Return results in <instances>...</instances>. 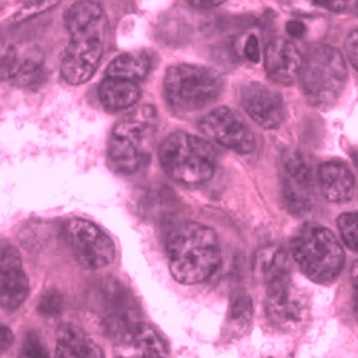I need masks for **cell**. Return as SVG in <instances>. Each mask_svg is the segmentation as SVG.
I'll return each mask as SVG.
<instances>
[{"label":"cell","instance_id":"cell-10","mask_svg":"<svg viewBox=\"0 0 358 358\" xmlns=\"http://www.w3.org/2000/svg\"><path fill=\"white\" fill-rule=\"evenodd\" d=\"M265 313L268 320L280 330L289 331L300 327L308 311L307 296L295 287L291 270L277 274L266 282Z\"/></svg>","mask_w":358,"mask_h":358},{"label":"cell","instance_id":"cell-37","mask_svg":"<svg viewBox=\"0 0 358 358\" xmlns=\"http://www.w3.org/2000/svg\"><path fill=\"white\" fill-rule=\"evenodd\" d=\"M357 12H358V0H357Z\"/></svg>","mask_w":358,"mask_h":358},{"label":"cell","instance_id":"cell-31","mask_svg":"<svg viewBox=\"0 0 358 358\" xmlns=\"http://www.w3.org/2000/svg\"><path fill=\"white\" fill-rule=\"evenodd\" d=\"M15 341V336L10 328L0 321V354L6 352Z\"/></svg>","mask_w":358,"mask_h":358},{"label":"cell","instance_id":"cell-15","mask_svg":"<svg viewBox=\"0 0 358 358\" xmlns=\"http://www.w3.org/2000/svg\"><path fill=\"white\" fill-rule=\"evenodd\" d=\"M318 182L324 196L336 203L348 202L357 194V182L348 166L338 161L325 162L318 168Z\"/></svg>","mask_w":358,"mask_h":358},{"label":"cell","instance_id":"cell-1","mask_svg":"<svg viewBox=\"0 0 358 358\" xmlns=\"http://www.w3.org/2000/svg\"><path fill=\"white\" fill-rule=\"evenodd\" d=\"M166 255L173 280L184 285H195L206 281L218 270L221 245L213 228L185 222L171 232Z\"/></svg>","mask_w":358,"mask_h":358},{"label":"cell","instance_id":"cell-13","mask_svg":"<svg viewBox=\"0 0 358 358\" xmlns=\"http://www.w3.org/2000/svg\"><path fill=\"white\" fill-rule=\"evenodd\" d=\"M241 101L245 112L259 127L274 129L282 124L285 117L284 102L274 89L262 83H250L243 89Z\"/></svg>","mask_w":358,"mask_h":358},{"label":"cell","instance_id":"cell-20","mask_svg":"<svg viewBox=\"0 0 358 358\" xmlns=\"http://www.w3.org/2000/svg\"><path fill=\"white\" fill-rule=\"evenodd\" d=\"M105 17L102 6L95 0H78L65 13V26L71 35L80 31V29L95 24Z\"/></svg>","mask_w":358,"mask_h":358},{"label":"cell","instance_id":"cell-28","mask_svg":"<svg viewBox=\"0 0 358 358\" xmlns=\"http://www.w3.org/2000/svg\"><path fill=\"white\" fill-rule=\"evenodd\" d=\"M20 355L22 357H39V358H45L48 357V351L41 340V337L34 333V331H29L26 336H24V340H23V345H22V350H20Z\"/></svg>","mask_w":358,"mask_h":358},{"label":"cell","instance_id":"cell-7","mask_svg":"<svg viewBox=\"0 0 358 358\" xmlns=\"http://www.w3.org/2000/svg\"><path fill=\"white\" fill-rule=\"evenodd\" d=\"M95 311L103 330L116 341L125 343L136 324L141 310L129 289L115 278H105L95 288Z\"/></svg>","mask_w":358,"mask_h":358},{"label":"cell","instance_id":"cell-30","mask_svg":"<svg viewBox=\"0 0 358 358\" xmlns=\"http://www.w3.org/2000/svg\"><path fill=\"white\" fill-rule=\"evenodd\" d=\"M244 53L245 57L248 59L250 62L257 64L259 61V43H258V38L255 35H251L247 42H245V48H244Z\"/></svg>","mask_w":358,"mask_h":358},{"label":"cell","instance_id":"cell-36","mask_svg":"<svg viewBox=\"0 0 358 358\" xmlns=\"http://www.w3.org/2000/svg\"><path fill=\"white\" fill-rule=\"evenodd\" d=\"M351 158H352V161H354L355 166L358 168V152H352V154H351Z\"/></svg>","mask_w":358,"mask_h":358},{"label":"cell","instance_id":"cell-12","mask_svg":"<svg viewBox=\"0 0 358 358\" xmlns=\"http://www.w3.org/2000/svg\"><path fill=\"white\" fill-rule=\"evenodd\" d=\"M29 295V280L19 251L8 241H0V308L16 310Z\"/></svg>","mask_w":358,"mask_h":358},{"label":"cell","instance_id":"cell-17","mask_svg":"<svg viewBox=\"0 0 358 358\" xmlns=\"http://www.w3.org/2000/svg\"><path fill=\"white\" fill-rule=\"evenodd\" d=\"M99 102L103 109L116 113L132 108L141 98L138 82L108 76L98 89Z\"/></svg>","mask_w":358,"mask_h":358},{"label":"cell","instance_id":"cell-24","mask_svg":"<svg viewBox=\"0 0 358 358\" xmlns=\"http://www.w3.org/2000/svg\"><path fill=\"white\" fill-rule=\"evenodd\" d=\"M337 225L347 248L358 252V213H345L340 215Z\"/></svg>","mask_w":358,"mask_h":358},{"label":"cell","instance_id":"cell-34","mask_svg":"<svg viewBox=\"0 0 358 358\" xmlns=\"http://www.w3.org/2000/svg\"><path fill=\"white\" fill-rule=\"evenodd\" d=\"M351 281H352V301H354V310L358 315V261L354 262L351 268Z\"/></svg>","mask_w":358,"mask_h":358},{"label":"cell","instance_id":"cell-5","mask_svg":"<svg viewBox=\"0 0 358 358\" xmlns=\"http://www.w3.org/2000/svg\"><path fill=\"white\" fill-rule=\"evenodd\" d=\"M157 112L143 106L117 122L108 141V161L113 171L122 175L136 173L146 161V143L154 136Z\"/></svg>","mask_w":358,"mask_h":358},{"label":"cell","instance_id":"cell-29","mask_svg":"<svg viewBox=\"0 0 358 358\" xmlns=\"http://www.w3.org/2000/svg\"><path fill=\"white\" fill-rule=\"evenodd\" d=\"M345 52L350 64L358 71V29L352 31L345 39Z\"/></svg>","mask_w":358,"mask_h":358},{"label":"cell","instance_id":"cell-26","mask_svg":"<svg viewBox=\"0 0 358 358\" xmlns=\"http://www.w3.org/2000/svg\"><path fill=\"white\" fill-rule=\"evenodd\" d=\"M61 0H31L27 2L13 17L15 23H20V22H26L32 17H36L48 10H52L53 8H56Z\"/></svg>","mask_w":358,"mask_h":358},{"label":"cell","instance_id":"cell-21","mask_svg":"<svg viewBox=\"0 0 358 358\" xmlns=\"http://www.w3.org/2000/svg\"><path fill=\"white\" fill-rule=\"evenodd\" d=\"M252 320V301L247 294L234 298L228 314V325L234 334H243L248 330Z\"/></svg>","mask_w":358,"mask_h":358},{"label":"cell","instance_id":"cell-23","mask_svg":"<svg viewBox=\"0 0 358 358\" xmlns=\"http://www.w3.org/2000/svg\"><path fill=\"white\" fill-rule=\"evenodd\" d=\"M17 85L31 87L41 83L43 79V64L42 59H38L36 56H29L27 59H20V65L17 69L16 76Z\"/></svg>","mask_w":358,"mask_h":358},{"label":"cell","instance_id":"cell-27","mask_svg":"<svg viewBox=\"0 0 358 358\" xmlns=\"http://www.w3.org/2000/svg\"><path fill=\"white\" fill-rule=\"evenodd\" d=\"M64 308V295L56 291V289H49L46 291L39 300L38 304V311L43 317H56L61 314Z\"/></svg>","mask_w":358,"mask_h":358},{"label":"cell","instance_id":"cell-33","mask_svg":"<svg viewBox=\"0 0 358 358\" xmlns=\"http://www.w3.org/2000/svg\"><path fill=\"white\" fill-rule=\"evenodd\" d=\"M285 29H287V34H288L291 38H294V39L303 38V36L306 35V32H307L306 24H304L303 22H300V20H289V22L287 23Z\"/></svg>","mask_w":358,"mask_h":358},{"label":"cell","instance_id":"cell-6","mask_svg":"<svg viewBox=\"0 0 358 358\" xmlns=\"http://www.w3.org/2000/svg\"><path fill=\"white\" fill-rule=\"evenodd\" d=\"M347 65L340 50L320 46L304 59L300 79L311 105L327 106L336 102L347 82Z\"/></svg>","mask_w":358,"mask_h":358},{"label":"cell","instance_id":"cell-4","mask_svg":"<svg viewBox=\"0 0 358 358\" xmlns=\"http://www.w3.org/2000/svg\"><path fill=\"white\" fill-rule=\"evenodd\" d=\"M218 72L198 65H173L164 78V95L173 113H194L213 103L222 92Z\"/></svg>","mask_w":358,"mask_h":358},{"label":"cell","instance_id":"cell-19","mask_svg":"<svg viewBox=\"0 0 358 358\" xmlns=\"http://www.w3.org/2000/svg\"><path fill=\"white\" fill-rule=\"evenodd\" d=\"M151 68V57L145 52L122 53L109 64L106 69V76L139 82L146 78Z\"/></svg>","mask_w":358,"mask_h":358},{"label":"cell","instance_id":"cell-22","mask_svg":"<svg viewBox=\"0 0 358 358\" xmlns=\"http://www.w3.org/2000/svg\"><path fill=\"white\" fill-rule=\"evenodd\" d=\"M284 166L289 181L314 189V175L310 164L298 152H289L284 158Z\"/></svg>","mask_w":358,"mask_h":358},{"label":"cell","instance_id":"cell-2","mask_svg":"<svg viewBox=\"0 0 358 358\" xmlns=\"http://www.w3.org/2000/svg\"><path fill=\"white\" fill-rule=\"evenodd\" d=\"M159 164L178 184L198 187L210 181L217 169L214 146L187 132L171 134L159 146Z\"/></svg>","mask_w":358,"mask_h":358},{"label":"cell","instance_id":"cell-16","mask_svg":"<svg viewBox=\"0 0 358 358\" xmlns=\"http://www.w3.org/2000/svg\"><path fill=\"white\" fill-rule=\"evenodd\" d=\"M56 355L62 358H102L103 351L78 325L66 322L57 330Z\"/></svg>","mask_w":358,"mask_h":358},{"label":"cell","instance_id":"cell-35","mask_svg":"<svg viewBox=\"0 0 358 358\" xmlns=\"http://www.w3.org/2000/svg\"><path fill=\"white\" fill-rule=\"evenodd\" d=\"M225 0H189V3L196 9H214L221 6Z\"/></svg>","mask_w":358,"mask_h":358},{"label":"cell","instance_id":"cell-32","mask_svg":"<svg viewBox=\"0 0 358 358\" xmlns=\"http://www.w3.org/2000/svg\"><path fill=\"white\" fill-rule=\"evenodd\" d=\"M313 3L321 8H325L331 12H344L347 8L345 0H313Z\"/></svg>","mask_w":358,"mask_h":358},{"label":"cell","instance_id":"cell-3","mask_svg":"<svg viewBox=\"0 0 358 358\" xmlns=\"http://www.w3.org/2000/svg\"><path fill=\"white\" fill-rule=\"evenodd\" d=\"M291 255L304 275L318 284L334 281L344 265V251L336 235L318 224H307L295 232Z\"/></svg>","mask_w":358,"mask_h":358},{"label":"cell","instance_id":"cell-11","mask_svg":"<svg viewBox=\"0 0 358 358\" xmlns=\"http://www.w3.org/2000/svg\"><path fill=\"white\" fill-rule=\"evenodd\" d=\"M198 127L205 136L229 151L250 154L257 146L255 136L244 119L227 106H220L203 115Z\"/></svg>","mask_w":358,"mask_h":358},{"label":"cell","instance_id":"cell-18","mask_svg":"<svg viewBox=\"0 0 358 358\" xmlns=\"http://www.w3.org/2000/svg\"><path fill=\"white\" fill-rule=\"evenodd\" d=\"M124 344L128 345L136 357L162 358L169 355V347L165 338L151 324L142 321L136 324Z\"/></svg>","mask_w":358,"mask_h":358},{"label":"cell","instance_id":"cell-25","mask_svg":"<svg viewBox=\"0 0 358 358\" xmlns=\"http://www.w3.org/2000/svg\"><path fill=\"white\" fill-rule=\"evenodd\" d=\"M20 65V57L15 46L0 42V80L13 79Z\"/></svg>","mask_w":358,"mask_h":358},{"label":"cell","instance_id":"cell-9","mask_svg":"<svg viewBox=\"0 0 358 358\" xmlns=\"http://www.w3.org/2000/svg\"><path fill=\"white\" fill-rule=\"evenodd\" d=\"M64 240L75 259L86 270H103L115 259L113 241L92 221L71 218L64 225Z\"/></svg>","mask_w":358,"mask_h":358},{"label":"cell","instance_id":"cell-8","mask_svg":"<svg viewBox=\"0 0 358 358\" xmlns=\"http://www.w3.org/2000/svg\"><path fill=\"white\" fill-rule=\"evenodd\" d=\"M105 38L106 17L71 34L61 64L62 78L69 85L86 83L94 76L105 52Z\"/></svg>","mask_w":358,"mask_h":358},{"label":"cell","instance_id":"cell-14","mask_svg":"<svg viewBox=\"0 0 358 358\" xmlns=\"http://www.w3.org/2000/svg\"><path fill=\"white\" fill-rule=\"evenodd\" d=\"M304 57L294 43L275 38L265 48V71L273 80L291 85L300 78Z\"/></svg>","mask_w":358,"mask_h":358}]
</instances>
